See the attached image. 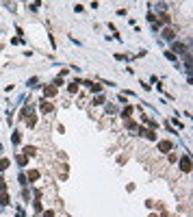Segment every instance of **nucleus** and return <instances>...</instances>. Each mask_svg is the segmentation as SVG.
Listing matches in <instances>:
<instances>
[{"instance_id":"1","label":"nucleus","mask_w":193,"mask_h":217,"mask_svg":"<svg viewBox=\"0 0 193 217\" xmlns=\"http://www.w3.org/2000/svg\"><path fill=\"white\" fill-rule=\"evenodd\" d=\"M169 148H172V143H169V141H163V143H161V150H163V152H167Z\"/></svg>"},{"instance_id":"2","label":"nucleus","mask_w":193,"mask_h":217,"mask_svg":"<svg viewBox=\"0 0 193 217\" xmlns=\"http://www.w3.org/2000/svg\"><path fill=\"white\" fill-rule=\"evenodd\" d=\"M9 167V161H7V158H2V161H0V169H7Z\"/></svg>"},{"instance_id":"3","label":"nucleus","mask_w":193,"mask_h":217,"mask_svg":"<svg viewBox=\"0 0 193 217\" xmlns=\"http://www.w3.org/2000/svg\"><path fill=\"white\" fill-rule=\"evenodd\" d=\"M41 111H52V106L48 102H41Z\"/></svg>"},{"instance_id":"4","label":"nucleus","mask_w":193,"mask_h":217,"mask_svg":"<svg viewBox=\"0 0 193 217\" xmlns=\"http://www.w3.org/2000/svg\"><path fill=\"white\" fill-rule=\"evenodd\" d=\"M182 169H184V172H189V158H182Z\"/></svg>"},{"instance_id":"5","label":"nucleus","mask_w":193,"mask_h":217,"mask_svg":"<svg viewBox=\"0 0 193 217\" xmlns=\"http://www.w3.org/2000/svg\"><path fill=\"white\" fill-rule=\"evenodd\" d=\"M43 217H54V213H52V211H48V213H46Z\"/></svg>"}]
</instances>
